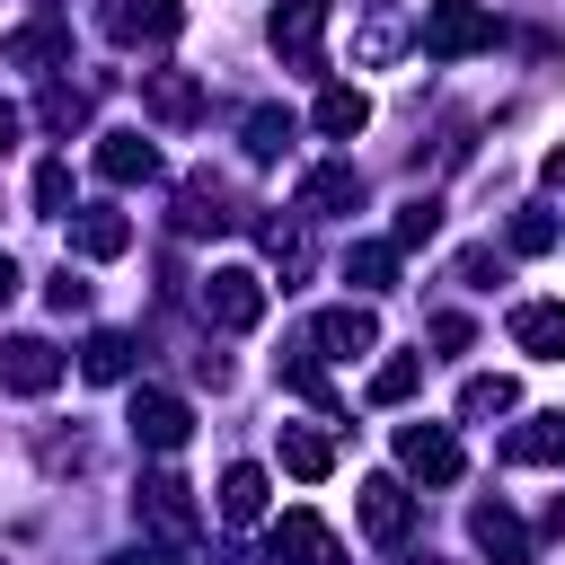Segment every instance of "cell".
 Here are the masks:
<instances>
[{
    "mask_svg": "<svg viewBox=\"0 0 565 565\" xmlns=\"http://www.w3.org/2000/svg\"><path fill=\"white\" fill-rule=\"evenodd\" d=\"M415 44H424L433 62L486 53V44H494V9H486V0H424V26H415Z\"/></svg>",
    "mask_w": 565,
    "mask_h": 565,
    "instance_id": "obj_1",
    "label": "cell"
},
{
    "mask_svg": "<svg viewBox=\"0 0 565 565\" xmlns=\"http://www.w3.org/2000/svg\"><path fill=\"white\" fill-rule=\"evenodd\" d=\"M203 318L230 327V335H247V327L265 318V274H247V265H212V274H203Z\"/></svg>",
    "mask_w": 565,
    "mask_h": 565,
    "instance_id": "obj_2",
    "label": "cell"
},
{
    "mask_svg": "<svg viewBox=\"0 0 565 565\" xmlns=\"http://www.w3.org/2000/svg\"><path fill=\"white\" fill-rule=\"evenodd\" d=\"M397 459H406V477H424V486H450V477L468 468L450 424H406V433H397Z\"/></svg>",
    "mask_w": 565,
    "mask_h": 565,
    "instance_id": "obj_3",
    "label": "cell"
},
{
    "mask_svg": "<svg viewBox=\"0 0 565 565\" xmlns=\"http://www.w3.org/2000/svg\"><path fill=\"white\" fill-rule=\"evenodd\" d=\"M185 433H194L185 397H168V388H132V441H141V450H185Z\"/></svg>",
    "mask_w": 565,
    "mask_h": 565,
    "instance_id": "obj_4",
    "label": "cell"
},
{
    "mask_svg": "<svg viewBox=\"0 0 565 565\" xmlns=\"http://www.w3.org/2000/svg\"><path fill=\"white\" fill-rule=\"evenodd\" d=\"M318 44H327V0H282L274 9V53L291 71H318Z\"/></svg>",
    "mask_w": 565,
    "mask_h": 565,
    "instance_id": "obj_5",
    "label": "cell"
},
{
    "mask_svg": "<svg viewBox=\"0 0 565 565\" xmlns=\"http://www.w3.org/2000/svg\"><path fill=\"white\" fill-rule=\"evenodd\" d=\"M265 547H274V565H335V556H344V547H335V530H327L318 512H282Z\"/></svg>",
    "mask_w": 565,
    "mask_h": 565,
    "instance_id": "obj_6",
    "label": "cell"
},
{
    "mask_svg": "<svg viewBox=\"0 0 565 565\" xmlns=\"http://www.w3.org/2000/svg\"><path fill=\"white\" fill-rule=\"evenodd\" d=\"M177 26H185L177 0H106V35L115 44H168Z\"/></svg>",
    "mask_w": 565,
    "mask_h": 565,
    "instance_id": "obj_7",
    "label": "cell"
},
{
    "mask_svg": "<svg viewBox=\"0 0 565 565\" xmlns=\"http://www.w3.org/2000/svg\"><path fill=\"white\" fill-rule=\"evenodd\" d=\"M0 380H9L18 397H44V388L62 380V353H53L44 335H9V344H0Z\"/></svg>",
    "mask_w": 565,
    "mask_h": 565,
    "instance_id": "obj_8",
    "label": "cell"
},
{
    "mask_svg": "<svg viewBox=\"0 0 565 565\" xmlns=\"http://www.w3.org/2000/svg\"><path fill=\"white\" fill-rule=\"evenodd\" d=\"M362 530H371L380 547H397V539L415 530V494H406L397 477H371V486H362Z\"/></svg>",
    "mask_w": 565,
    "mask_h": 565,
    "instance_id": "obj_9",
    "label": "cell"
},
{
    "mask_svg": "<svg viewBox=\"0 0 565 565\" xmlns=\"http://www.w3.org/2000/svg\"><path fill=\"white\" fill-rule=\"evenodd\" d=\"M512 344L530 362H565V300H521L512 309Z\"/></svg>",
    "mask_w": 565,
    "mask_h": 565,
    "instance_id": "obj_10",
    "label": "cell"
},
{
    "mask_svg": "<svg viewBox=\"0 0 565 565\" xmlns=\"http://www.w3.org/2000/svg\"><path fill=\"white\" fill-rule=\"evenodd\" d=\"M309 335H318V353H335V362H353V353H371V344H380V318H371L362 300H344V309H327V318H318Z\"/></svg>",
    "mask_w": 565,
    "mask_h": 565,
    "instance_id": "obj_11",
    "label": "cell"
},
{
    "mask_svg": "<svg viewBox=\"0 0 565 565\" xmlns=\"http://www.w3.org/2000/svg\"><path fill=\"white\" fill-rule=\"evenodd\" d=\"M503 459L512 468H565V415H530L503 433Z\"/></svg>",
    "mask_w": 565,
    "mask_h": 565,
    "instance_id": "obj_12",
    "label": "cell"
},
{
    "mask_svg": "<svg viewBox=\"0 0 565 565\" xmlns=\"http://www.w3.org/2000/svg\"><path fill=\"white\" fill-rule=\"evenodd\" d=\"M97 177L106 185H141V177H159V150L141 132H97Z\"/></svg>",
    "mask_w": 565,
    "mask_h": 565,
    "instance_id": "obj_13",
    "label": "cell"
},
{
    "mask_svg": "<svg viewBox=\"0 0 565 565\" xmlns=\"http://www.w3.org/2000/svg\"><path fill=\"white\" fill-rule=\"evenodd\" d=\"M141 106H150L159 124H194V115H203V88H194L185 71H141Z\"/></svg>",
    "mask_w": 565,
    "mask_h": 565,
    "instance_id": "obj_14",
    "label": "cell"
},
{
    "mask_svg": "<svg viewBox=\"0 0 565 565\" xmlns=\"http://www.w3.org/2000/svg\"><path fill=\"white\" fill-rule=\"evenodd\" d=\"M468 530H477V547H486L494 565H530V539H521V521H512L503 503H477V521H468Z\"/></svg>",
    "mask_w": 565,
    "mask_h": 565,
    "instance_id": "obj_15",
    "label": "cell"
},
{
    "mask_svg": "<svg viewBox=\"0 0 565 565\" xmlns=\"http://www.w3.org/2000/svg\"><path fill=\"white\" fill-rule=\"evenodd\" d=\"M71 247H79L88 265H106V256H124V247H132V221H124V212H79Z\"/></svg>",
    "mask_w": 565,
    "mask_h": 565,
    "instance_id": "obj_16",
    "label": "cell"
},
{
    "mask_svg": "<svg viewBox=\"0 0 565 565\" xmlns=\"http://www.w3.org/2000/svg\"><path fill=\"white\" fill-rule=\"evenodd\" d=\"M282 468H291L300 486H318V477L335 468V441H327V433H309V424H282Z\"/></svg>",
    "mask_w": 565,
    "mask_h": 565,
    "instance_id": "obj_17",
    "label": "cell"
},
{
    "mask_svg": "<svg viewBox=\"0 0 565 565\" xmlns=\"http://www.w3.org/2000/svg\"><path fill=\"white\" fill-rule=\"evenodd\" d=\"M141 512H150L168 539H194V503H185V477H150V486H141Z\"/></svg>",
    "mask_w": 565,
    "mask_h": 565,
    "instance_id": "obj_18",
    "label": "cell"
},
{
    "mask_svg": "<svg viewBox=\"0 0 565 565\" xmlns=\"http://www.w3.org/2000/svg\"><path fill=\"white\" fill-rule=\"evenodd\" d=\"M353 203H362V177H353L344 159H335V168H318V177L300 185V212H353Z\"/></svg>",
    "mask_w": 565,
    "mask_h": 565,
    "instance_id": "obj_19",
    "label": "cell"
},
{
    "mask_svg": "<svg viewBox=\"0 0 565 565\" xmlns=\"http://www.w3.org/2000/svg\"><path fill=\"white\" fill-rule=\"evenodd\" d=\"M221 521H238V530H247V521H265V468H247V459H238V468L221 477Z\"/></svg>",
    "mask_w": 565,
    "mask_h": 565,
    "instance_id": "obj_20",
    "label": "cell"
},
{
    "mask_svg": "<svg viewBox=\"0 0 565 565\" xmlns=\"http://www.w3.org/2000/svg\"><path fill=\"white\" fill-rule=\"evenodd\" d=\"M362 124H371V97H362V88H327V97H318V132H327V141H353Z\"/></svg>",
    "mask_w": 565,
    "mask_h": 565,
    "instance_id": "obj_21",
    "label": "cell"
},
{
    "mask_svg": "<svg viewBox=\"0 0 565 565\" xmlns=\"http://www.w3.org/2000/svg\"><path fill=\"white\" fill-rule=\"evenodd\" d=\"M415 388H424V353H397V362H380V371H371V388H362V397H371V406H406Z\"/></svg>",
    "mask_w": 565,
    "mask_h": 565,
    "instance_id": "obj_22",
    "label": "cell"
},
{
    "mask_svg": "<svg viewBox=\"0 0 565 565\" xmlns=\"http://www.w3.org/2000/svg\"><path fill=\"white\" fill-rule=\"evenodd\" d=\"M344 274H353L362 291H388V282H397V247H388V238H362V247L344 256Z\"/></svg>",
    "mask_w": 565,
    "mask_h": 565,
    "instance_id": "obj_23",
    "label": "cell"
},
{
    "mask_svg": "<svg viewBox=\"0 0 565 565\" xmlns=\"http://www.w3.org/2000/svg\"><path fill=\"white\" fill-rule=\"evenodd\" d=\"M79 371H88V380H124V371H132V335L97 327V335H88V353H79Z\"/></svg>",
    "mask_w": 565,
    "mask_h": 565,
    "instance_id": "obj_24",
    "label": "cell"
},
{
    "mask_svg": "<svg viewBox=\"0 0 565 565\" xmlns=\"http://www.w3.org/2000/svg\"><path fill=\"white\" fill-rule=\"evenodd\" d=\"M512 406H521V388H512V380H468V388H459V415H468V424L512 415Z\"/></svg>",
    "mask_w": 565,
    "mask_h": 565,
    "instance_id": "obj_25",
    "label": "cell"
},
{
    "mask_svg": "<svg viewBox=\"0 0 565 565\" xmlns=\"http://www.w3.org/2000/svg\"><path fill=\"white\" fill-rule=\"evenodd\" d=\"M282 141H291V115H282V106H256V115H247V159H274Z\"/></svg>",
    "mask_w": 565,
    "mask_h": 565,
    "instance_id": "obj_26",
    "label": "cell"
},
{
    "mask_svg": "<svg viewBox=\"0 0 565 565\" xmlns=\"http://www.w3.org/2000/svg\"><path fill=\"white\" fill-rule=\"evenodd\" d=\"M0 62H62V26H26V35H9Z\"/></svg>",
    "mask_w": 565,
    "mask_h": 565,
    "instance_id": "obj_27",
    "label": "cell"
},
{
    "mask_svg": "<svg viewBox=\"0 0 565 565\" xmlns=\"http://www.w3.org/2000/svg\"><path fill=\"white\" fill-rule=\"evenodd\" d=\"M397 35H406V26H397L388 9H371V26H362V62H388V53H397Z\"/></svg>",
    "mask_w": 565,
    "mask_h": 565,
    "instance_id": "obj_28",
    "label": "cell"
},
{
    "mask_svg": "<svg viewBox=\"0 0 565 565\" xmlns=\"http://www.w3.org/2000/svg\"><path fill=\"white\" fill-rule=\"evenodd\" d=\"M44 124H53V132L88 124V88H53V97H44Z\"/></svg>",
    "mask_w": 565,
    "mask_h": 565,
    "instance_id": "obj_29",
    "label": "cell"
},
{
    "mask_svg": "<svg viewBox=\"0 0 565 565\" xmlns=\"http://www.w3.org/2000/svg\"><path fill=\"white\" fill-rule=\"evenodd\" d=\"M62 203H71V168L44 159V168H35V212H62Z\"/></svg>",
    "mask_w": 565,
    "mask_h": 565,
    "instance_id": "obj_30",
    "label": "cell"
},
{
    "mask_svg": "<svg viewBox=\"0 0 565 565\" xmlns=\"http://www.w3.org/2000/svg\"><path fill=\"white\" fill-rule=\"evenodd\" d=\"M433 230H441V203H406L397 212V247H424Z\"/></svg>",
    "mask_w": 565,
    "mask_h": 565,
    "instance_id": "obj_31",
    "label": "cell"
},
{
    "mask_svg": "<svg viewBox=\"0 0 565 565\" xmlns=\"http://www.w3.org/2000/svg\"><path fill=\"white\" fill-rule=\"evenodd\" d=\"M512 247H521V256H547V247H556V221H547V212H521V221H512Z\"/></svg>",
    "mask_w": 565,
    "mask_h": 565,
    "instance_id": "obj_32",
    "label": "cell"
},
{
    "mask_svg": "<svg viewBox=\"0 0 565 565\" xmlns=\"http://www.w3.org/2000/svg\"><path fill=\"white\" fill-rule=\"evenodd\" d=\"M53 309H88V282H71V265L53 274Z\"/></svg>",
    "mask_w": 565,
    "mask_h": 565,
    "instance_id": "obj_33",
    "label": "cell"
},
{
    "mask_svg": "<svg viewBox=\"0 0 565 565\" xmlns=\"http://www.w3.org/2000/svg\"><path fill=\"white\" fill-rule=\"evenodd\" d=\"M115 565H177V556H168V547H124Z\"/></svg>",
    "mask_w": 565,
    "mask_h": 565,
    "instance_id": "obj_34",
    "label": "cell"
},
{
    "mask_svg": "<svg viewBox=\"0 0 565 565\" xmlns=\"http://www.w3.org/2000/svg\"><path fill=\"white\" fill-rule=\"evenodd\" d=\"M539 177H547V185H565V141H556V150L539 159Z\"/></svg>",
    "mask_w": 565,
    "mask_h": 565,
    "instance_id": "obj_35",
    "label": "cell"
},
{
    "mask_svg": "<svg viewBox=\"0 0 565 565\" xmlns=\"http://www.w3.org/2000/svg\"><path fill=\"white\" fill-rule=\"evenodd\" d=\"M18 124H26V115H18V106H0V150L18 141Z\"/></svg>",
    "mask_w": 565,
    "mask_h": 565,
    "instance_id": "obj_36",
    "label": "cell"
},
{
    "mask_svg": "<svg viewBox=\"0 0 565 565\" xmlns=\"http://www.w3.org/2000/svg\"><path fill=\"white\" fill-rule=\"evenodd\" d=\"M9 291H18V265H9V256H0V309H9Z\"/></svg>",
    "mask_w": 565,
    "mask_h": 565,
    "instance_id": "obj_37",
    "label": "cell"
},
{
    "mask_svg": "<svg viewBox=\"0 0 565 565\" xmlns=\"http://www.w3.org/2000/svg\"><path fill=\"white\" fill-rule=\"evenodd\" d=\"M547 530H556V539H565V494H556V503H547Z\"/></svg>",
    "mask_w": 565,
    "mask_h": 565,
    "instance_id": "obj_38",
    "label": "cell"
}]
</instances>
